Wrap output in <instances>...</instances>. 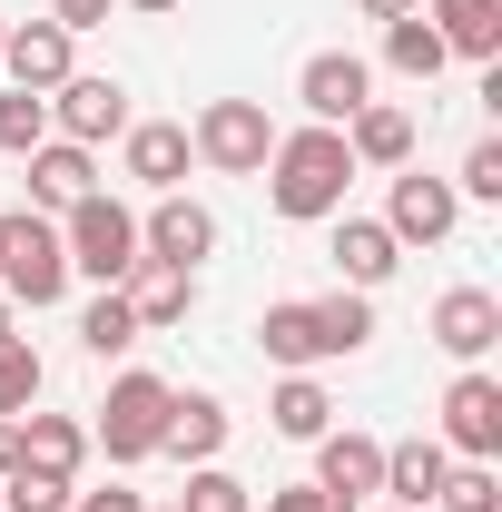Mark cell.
<instances>
[{"label":"cell","instance_id":"cell-19","mask_svg":"<svg viewBox=\"0 0 502 512\" xmlns=\"http://www.w3.org/2000/svg\"><path fill=\"white\" fill-rule=\"evenodd\" d=\"M443 473H453V453H443L434 434H404V444H384V503H404V512H434Z\"/></svg>","mask_w":502,"mask_h":512},{"label":"cell","instance_id":"cell-9","mask_svg":"<svg viewBox=\"0 0 502 512\" xmlns=\"http://www.w3.org/2000/svg\"><path fill=\"white\" fill-rule=\"evenodd\" d=\"M453 227H463V197H453V178L394 168V197H384V237H394V247H443Z\"/></svg>","mask_w":502,"mask_h":512},{"label":"cell","instance_id":"cell-35","mask_svg":"<svg viewBox=\"0 0 502 512\" xmlns=\"http://www.w3.org/2000/svg\"><path fill=\"white\" fill-rule=\"evenodd\" d=\"M69 512H148V503H138V493H119V483H109V493H69Z\"/></svg>","mask_w":502,"mask_h":512},{"label":"cell","instance_id":"cell-33","mask_svg":"<svg viewBox=\"0 0 502 512\" xmlns=\"http://www.w3.org/2000/svg\"><path fill=\"white\" fill-rule=\"evenodd\" d=\"M266 512H365V503H335L325 483H276V493H266Z\"/></svg>","mask_w":502,"mask_h":512},{"label":"cell","instance_id":"cell-39","mask_svg":"<svg viewBox=\"0 0 502 512\" xmlns=\"http://www.w3.org/2000/svg\"><path fill=\"white\" fill-rule=\"evenodd\" d=\"M0 335H10V296H0Z\"/></svg>","mask_w":502,"mask_h":512},{"label":"cell","instance_id":"cell-6","mask_svg":"<svg viewBox=\"0 0 502 512\" xmlns=\"http://www.w3.org/2000/svg\"><path fill=\"white\" fill-rule=\"evenodd\" d=\"M188 148L217 168V178H256L266 148H276V119H266V99H207L197 128H188Z\"/></svg>","mask_w":502,"mask_h":512},{"label":"cell","instance_id":"cell-41","mask_svg":"<svg viewBox=\"0 0 502 512\" xmlns=\"http://www.w3.org/2000/svg\"><path fill=\"white\" fill-rule=\"evenodd\" d=\"M384 512H404V503H384Z\"/></svg>","mask_w":502,"mask_h":512},{"label":"cell","instance_id":"cell-21","mask_svg":"<svg viewBox=\"0 0 502 512\" xmlns=\"http://www.w3.org/2000/svg\"><path fill=\"white\" fill-rule=\"evenodd\" d=\"M20 463L30 473H60V483H79V463H89V424L79 414H20Z\"/></svg>","mask_w":502,"mask_h":512},{"label":"cell","instance_id":"cell-18","mask_svg":"<svg viewBox=\"0 0 502 512\" xmlns=\"http://www.w3.org/2000/svg\"><path fill=\"white\" fill-rule=\"evenodd\" d=\"M414 10L434 20V40L453 60H473V69L502 60V0H414Z\"/></svg>","mask_w":502,"mask_h":512},{"label":"cell","instance_id":"cell-36","mask_svg":"<svg viewBox=\"0 0 502 512\" xmlns=\"http://www.w3.org/2000/svg\"><path fill=\"white\" fill-rule=\"evenodd\" d=\"M20 463V414H0V473Z\"/></svg>","mask_w":502,"mask_h":512},{"label":"cell","instance_id":"cell-17","mask_svg":"<svg viewBox=\"0 0 502 512\" xmlns=\"http://www.w3.org/2000/svg\"><path fill=\"white\" fill-rule=\"evenodd\" d=\"M69 50H79V40H69L60 20H10L0 69H10V89H40V99H50V89L69 79Z\"/></svg>","mask_w":502,"mask_h":512},{"label":"cell","instance_id":"cell-10","mask_svg":"<svg viewBox=\"0 0 502 512\" xmlns=\"http://www.w3.org/2000/svg\"><path fill=\"white\" fill-rule=\"evenodd\" d=\"M296 99H306L315 128H345L365 99H375V60H355V50H315V60L296 69Z\"/></svg>","mask_w":502,"mask_h":512},{"label":"cell","instance_id":"cell-5","mask_svg":"<svg viewBox=\"0 0 502 512\" xmlns=\"http://www.w3.org/2000/svg\"><path fill=\"white\" fill-rule=\"evenodd\" d=\"M60 247H69V276H99V286H119L128 266H138V217H128L119 197H79L60 217Z\"/></svg>","mask_w":502,"mask_h":512},{"label":"cell","instance_id":"cell-38","mask_svg":"<svg viewBox=\"0 0 502 512\" xmlns=\"http://www.w3.org/2000/svg\"><path fill=\"white\" fill-rule=\"evenodd\" d=\"M119 10H178V0H119Z\"/></svg>","mask_w":502,"mask_h":512},{"label":"cell","instance_id":"cell-24","mask_svg":"<svg viewBox=\"0 0 502 512\" xmlns=\"http://www.w3.org/2000/svg\"><path fill=\"white\" fill-rule=\"evenodd\" d=\"M266 424H276L286 444H315V434L335 424V394H325V384H315V375H286V384H276V394H266Z\"/></svg>","mask_w":502,"mask_h":512},{"label":"cell","instance_id":"cell-29","mask_svg":"<svg viewBox=\"0 0 502 512\" xmlns=\"http://www.w3.org/2000/svg\"><path fill=\"white\" fill-rule=\"evenodd\" d=\"M69 493H79V483L30 473V463H10V473H0V512H69Z\"/></svg>","mask_w":502,"mask_h":512},{"label":"cell","instance_id":"cell-40","mask_svg":"<svg viewBox=\"0 0 502 512\" xmlns=\"http://www.w3.org/2000/svg\"><path fill=\"white\" fill-rule=\"evenodd\" d=\"M0 40H10V20H0Z\"/></svg>","mask_w":502,"mask_h":512},{"label":"cell","instance_id":"cell-20","mask_svg":"<svg viewBox=\"0 0 502 512\" xmlns=\"http://www.w3.org/2000/svg\"><path fill=\"white\" fill-rule=\"evenodd\" d=\"M345 148H355V168H414V109L365 99V109L345 119Z\"/></svg>","mask_w":502,"mask_h":512},{"label":"cell","instance_id":"cell-31","mask_svg":"<svg viewBox=\"0 0 502 512\" xmlns=\"http://www.w3.org/2000/svg\"><path fill=\"white\" fill-rule=\"evenodd\" d=\"M434 503H443V512H502V473H493V463H453Z\"/></svg>","mask_w":502,"mask_h":512},{"label":"cell","instance_id":"cell-8","mask_svg":"<svg viewBox=\"0 0 502 512\" xmlns=\"http://www.w3.org/2000/svg\"><path fill=\"white\" fill-rule=\"evenodd\" d=\"M50 138H69V148H109V138H128V89L69 69L60 89H50Z\"/></svg>","mask_w":502,"mask_h":512},{"label":"cell","instance_id":"cell-4","mask_svg":"<svg viewBox=\"0 0 502 512\" xmlns=\"http://www.w3.org/2000/svg\"><path fill=\"white\" fill-rule=\"evenodd\" d=\"M168 414H178V384L168 375H119L109 404H99V424H89V444L109 453V463H148V453L168 444Z\"/></svg>","mask_w":502,"mask_h":512},{"label":"cell","instance_id":"cell-1","mask_svg":"<svg viewBox=\"0 0 502 512\" xmlns=\"http://www.w3.org/2000/svg\"><path fill=\"white\" fill-rule=\"evenodd\" d=\"M266 207L276 217H296V227H325V217H345V188L365 178L355 168V148H345V128H276V148H266Z\"/></svg>","mask_w":502,"mask_h":512},{"label":"cell","instance_id":"cell-12","mask_svg":"<svg viewBox=\"0 0 502 512\" xmlns=\"http://www.w3.org/2000/svg\"><path fill=\"white\" fill-rule=\"evenodd\" d=\"M306 483H325L335 503H375V493H384V444H375V434H355V424H325Z\"/></svg>","mask_w":502,"mask_h":512},{"label":"cell","instance_id":"cell-3","mask_svg":"<svg viewBox=\"0 0 502 512\" xmlns=\"http://www.w3.org/2000/svg\"><path fill=\"white\" fill-rule=\"evenodd\" d=\"M0 296H10V306H30V316L69 296V247H60V217H40V207L0 217Z\"/></svg>","mask_w":502,"mask_h":512},{"label":"cell","instance_id":"cell-25","mask_svg":"<svg viewBox=\"0 0 502 512\" xmlns=\"http://www.w3.org/2000/svg\"><path fill=\"white\" fill-rule=\"evenodd\" d=\"M384 69H404V79H443L453 50L434 40V20H424V10H404V20H384Z\"/></svg>","mask_w":502,"mask_h":512},{"label":"cell","instance_id":"cell-2","mask_svg":"<svg viewBox=\"0 0 502 512\" xmlns=\"http://www.w3.org/2000/svg\"><path fill=\"white\" fill-rule=\"evenodd\" d=\"M256 345H266V365H286V375H315V365H335V355H365L375 345V306L355 296V286H335V296H286V306H266L256 316Z\"/></svg>","mask_w":502,"mask_h":512},{"label":"cell","instance_id":"cell-7","mask_svg":"<svg viewBox=\"0 0 502 512\" xmlns=\"http://www.w3.org/2000/svg\"><path fill=\"white\" fill-rule=\"evenodd\" d=\"M453 463H493L502 453V375L483 365H463V375L443 384V434H434Z\"/></svg>","mask_w":502,"mask_h":512},{"label":"cell","instance_id":"cell-15","mask_svg":"<svg viewBox=\"0 0 502 512\" xmlns=\"http://www.w3.org/2000/svg\"><path fill=\"white\" fill-rule=\"evenodd\" d=\"M79 197H99V148L40 138V148H30V207H40V217H69Z\"/></svg>","mask_w":502,"mask_h":512},{"label":"cell","instance_id":"cell-13","mask_svg":"<svg viewBox=\"0 0 502 512\" xmlns=\"http://www.w3.org/2000/svg\"><path fill=\"white\" fill-rule=\"evenodd\" d=\"M434 345L453 355V365H483L502 345V296L493 286H453V296H434Z\"/></svg>","mask_w":502,"mask_h":512},{"label":"cell","instance_id":"cell-27","mask_svg":"<svg viewBox=\"0 0 502 512\" xmlns=\"http://www.w3.org/2000/svg\"><path fill=\"white\" fill-rule=\"evenodd\" d=\"M79 345H89L99 365H109V355H128V345H138V316H128V296H119V286H99V306L79 316Z\"/></svg>","mask_w":502,"mask_h":512},{"label":"cell","instance_id":"cell-14","mask_svg":"<svg viewBox=\"0 0 502 512\" xmlns=\"http://www.w3.org/2000/svg\"><path fill=\"white\" fill-rule=\"evenodd\" d=\"M138 256H168V266H197V256H217V217L197 207L188 188H168L148 217H138Z\"/></svg>","mask_w":502,"mask_h":512},{"label":"cell","instance_id":"cell-42","mask_svg":"<svg viewBox=\"0 0 502 512\" xmlns=\"http://www.w3.org/2000/svg\"><path fill=\"white\" fill-rule=\"evenodd\" d=\"M168 512H178V503H168Z\"/></svg>","mask_w":502,"mask_h":512},{"label":"cell","instance_id":"cell-11","mask_svg":"<svg viewBox=\"0 0 502 512\" xmlns=\"http://www.w3.org/2000/svg\"><path fill=\"white\" fill-rule=\"evenodd\" d=\"M119 296H128V316H138V335H168V325H188V316H197V266L138 256V266L119 276Z\"/></svg>","mask_w":502,"mask_h":512},{"label":"cell","instance_id":"cell-28","mask_svg":"<svg viewBox=\"0 0 502 512\" xmlns=\"http://www.w3.org/2000/svg\"><path fill=\"white\" fill-rule=\"evenodd\" d=\"M50 138V99L40 89H0V158H30Z\"/></svg>","mask_w":502,"mask_h":512},{"label":"cell","instance_id":"cell-23","mask_svg":"<svg viewBox=\"0 0 502 512\" xmlns=\"http://www.w3.org/2000/svg\"><path fill=\"white\" fill-rule=\"evenodd\" d=\"M227 434H237V424H227V404H217V394H178L168 444H158V453H178V463H217V453H227Z\"/></svg>","mask_w":502,"mask_h":512},{"label":"cell","instance_id":"cell-32","mask_svg":"<svg viewBox=\"0 0 502 512\" xmlns=\"http://www.w3.org/2000/svg\"><path fill=\"white\" fill-rule=\"evenodd\" d=\"M453 197H483V207H502V138H473V158H463Z\"/></svg>","mask_w":502,"mask_h":512},{"label":"cell","instance_id":"cell-30","mask_svg":"<svg viewBox=\"0 0 502 512\" xmlns=\"http://www.w3.org/2000/svg\"><path fill=\"white\" fill-rule=\"evenodd\" d=\"M178 512H256V493L227 473V463H197L188 473V493H178Z\"/></svg>","mask_w":502,"mask_h":512},{"label":"cell","instance_id":"cell-26","mask_svg":"<svg viewBox=\"0 0 502 512\" xmlns=\"http://www.w3.org/2000/svg\"><path fill=\"white\" fill-rule=\"evenodd\" d=\"M40 384H50L40 345H30V335H0V414H30V404H40Z\"/></svg>","mask_w":502,"mask_h":512},{"label":"cell","instance_id":"cell-34","mask_svg":"<svg viewBox=\"0 0 502 512\" xmlns=\"http://www.w3.org/2000/svg\"><path fill=\"white\" fill-rule=\"evenodd\" d=\"M109 10H119V0H50V20H60L69 40H79V30H99V20H109Z\"/></svg>","mask_w":502,"mask_h":512},{"label":"cell","instance_id":"cell-22","mask_svg":"<svg viewBox=\"0 0 502 512\" xmlns=\"http://www.w3.org/2000/svg\"><path fill=\"white\" fill-rule=\"evenodd\" d=\"M335 266H345V286H355V296H375L384 276L404 266V247L384 237V217H335Z\"/></svg>","mask_w":502,"mask_h":512},{"label":"cell","instance_id":"cell-37","mask_svg":"<svg viewBox=\"0 0 502 512\" xmlns=\"http://www.w3.org/2000/svg\"><path fill=\"white\" fill-rule=\"evenodd\" d=\"M355 10H365V20H404L414 0H355Z\"/></svg>","mask_w":502,"mask_h":512},{"label":"cell","instance_id":"cell-16","mask_svg":"<svg viewBox=\"0 0 502 512\" xmlns=\"http://www.w3.org/2000/svg\"><path fill=\"white\" fill-rule=\"evenodd\" d=\"M119 158H128V178L148 197H168V188H188V128L178 119H128V138H119Z\"/></svg>","mask_w":502,"mask_h":512}]
</instances>
